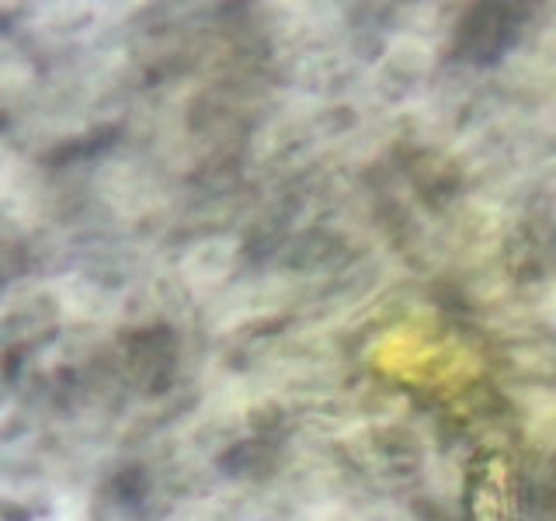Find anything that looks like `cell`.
<instances>
[{
	"instance_id": "cell-1",
	"label": "cell",
	"mask_w": 556,
	"mask_h": 521,
	"mask_svg": "<svg viewBox=\"0 0 556 521\" xmlns=\"http://www.w3.org/2000/svg\"><path fill=\"white\" fill-rule=\"evenodd\" d=\"M526 22H529V8H515V4L473 8L459 25L456 56L473 66H491L518 42Z\"/></svg>"
}]
</instances>
